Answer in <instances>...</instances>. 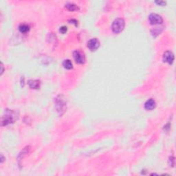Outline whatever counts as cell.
I'll list each match as a JSON object with an SVG mask.
<instances>
[{
	"label": "cell",
	"instance_id": "1",
	"mask_svg": "<svg viewBox=\"0 0 176 176\" xmlns=\"http://www.w3.org/2000/svg\"><path fill=\"white\" fill-rule=\"evenodd\" d=\"M18 118V114L13 110L6 109L5 114L2 118V126L8 125L14 123L16 119Z\"/></svg>",
	"mask_w": 176,
	"mask_h": 176
},
{
	"label": "cell",
	"instance_id": "2",
	"mask_svg": "<svg viewBox=\"0 0 176 176\" xmlns=\"http://www.w3.org/2000/svg\"><path fill=\"white\" fill-rule=\"evenodd\" d=\"M125 26V20L123 18H117L113 21L112 29L114 33L118 34L123 30Z\"/></svg>",
	"mask_w": 176,
	"mask_h": 176
},
{
	"label": "cell",
	"instance_id": "3",
	"mask_svg": "<svg viewBox=\"0 0 176 176\" xmlns=\"http://www.w3.org/2000/svg\"><path fill=\"white\" fill-rule=\"evenodd\" d=\"M149 23L151 25H157V24H161L163 22V19H162V17L159 15L156 14V13H151L149 15L148 17Z\"/></svg>",
	"mask_w": 176,
	"mask_h": 176
},
{
	"label": "cell",
	"instance_id": "4",
	"mask_svg": "<svg viewBox=\"0 0 176 176\" xmlns=\"http://www.w3.org/2000/svg\"><path fill=\"white\" fill-rule=\"evenodd\" d=\"M73 57L75 61L79 64H83L85 61V57L84 54L79 50H75L73 52Z\"/></svg>",
	"mask_w": 176,
	"mask_h": 176
},
{
	"label": "cell",
	"instance_id": "5",
	"mask_svg": "<svg viewBox=\"0 0 176 176\" xmlns=\"http://www.w3.org/2000/svg\"><path fill=\"white\" fill-rule=\"evenodd\" d=\"M99 46H100V42L96 38L91 39L87 42V48L91 51L96 50L99 48Z\"/></svg>",
	"mask_w": 176,
	"mask_h": 176
},
{
	"label": "cell",
	"instance_id": "6",
	"mask_svg": "<svg viewBox=\"0 0 176 176\" xmlns=\"http://www.w3.org/2000/svg\"><path fill=\"white\" fill-rule=\"evenodd\" d=\"M162 59H163L164 63L172 64L174 61V55L171 51H166L164 53Z\"/></svg>",
	"mask_w": 176,
	"mask_h": 176
},
{
	"label": "cell",
	"instance_id": "7",
	"mask_svg": "<svg viewBox=\"0 0 176 176\" xmlns=\"http://www.w3.org/2000/svg\"><path fill=\"white\" fill-rule=\"evenodd\" d=\"M155 106H156L155 101L152 98L147 100L145 103V108L147 110H152L155 107Z\"/></svg>",
	"mask_w": 176,
	"mask_h": 176
},
{
	"label": "cell",
	"instance_id": "8",
	"mask_svg": "<svg viewBox=\"0 0 176 176\" xmlns=\"http://www.w3.org/2000/svg\"><path fill=\"white\" fill-rule=\"evenodd\" d=\"M28 83L31 89H38L40 86V81L39 80H30Z\"/></svg>",
	"mask_w": 176,
	"mask_h": 176
},
{
	"label": "cell",
	"instance_id": "9",
	"mask_svg": "<svg viewBox=\"0 0 176 176\" xmlns=\"http://www.w3.org/2000/svg\"><path fill=\"white\" fill-rule=\"evenodd\" d=\"M19 30L21 33H26L30 30V26L26 24H21L19 26Z\"/></svg>",
	"mask_w": 176,
	"mask_h": 176
},
{
	"label": "cell",
	"instance_id": "10",
	"mask_svg": "<svg viewBox=\"0 0 176 176\" xmlns=\"http://www.w3.org/2000/svg\"><path fill=\"white\" fill-rule=\"evenodd\" d=\"M63 66L64 67L65 69H67V70H70V69H72L73 67V65L72 61H71L70 60L66 59L63 62Z\"/></svg>",
	"mask_w": 176,
	"mask_h": 176
},
{
	"label": "cell",
	"instance_id": "11",
	"mask_svg": "<svg viewBox=\"0 0 176 176\" xmlns=\"http://www.w3.org/2000/svg\"><path fill=\"white\" fill-rule=\"evenodd\" d=\"M65 8L70 11H74V10H78V7L77 6L74 4V3H67V4H65Z\"/></svg>",
	"mask_w": 176,
	"mask_h": 176
},
{
	"label": "cell",
	"instance_id": "12",
	"mask_svg": "<svg viewBox=\"0 0 176 176\" xmlns=\"http://www.w3.org/2000/svg\"><path fill=\"white\" fill-rule=\"evenodd\" d=\"M67 26H62V27H61V28H60V29H59L60 33H62V34H65L67 32Z\"/></svg>",
	"mask_w": 176,
	"mask_h": 176
},
{
	"label": "cell",
	"instance_id": "13",
	"mask_svg": "<svg viewBox=\"0 0 176 176\" xmlns=\"http://www.w3.org/2000/svg\"><path fill=\"white\" fill-rule=\"evenodd\" d=\"M155 3H158V4H159V5H161V6H164V4H166L165 1H155Z\"/></svg>",
	"mask_w": 176,
	"mask_h": 176
}]
</instances>
